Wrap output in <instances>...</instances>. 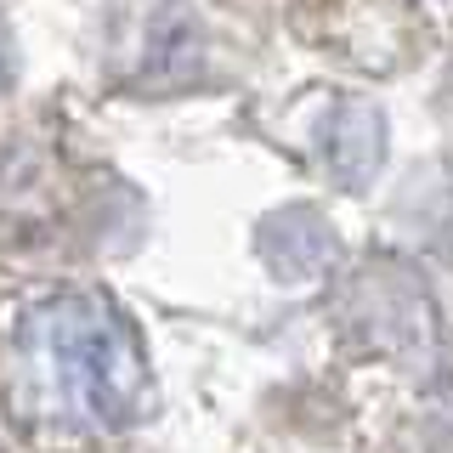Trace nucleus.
<instances>
[{
  "instance_id": "1",
  "label": "nucleus",
  "mask_w": 453,
  "mask_h": 453,
  "mask_svg": "<svg viewBox=\"0 0 453 453\" xmlns=\"http://www.w3.org/2000/svg\"><path fill=\"white\" fill-rule=\"evenodd\" d=\"M0 408L40 448L74 453L125 436L153 408L142 340L96 289H40L0 340Z\"/></svg>"
}]
</instances>
